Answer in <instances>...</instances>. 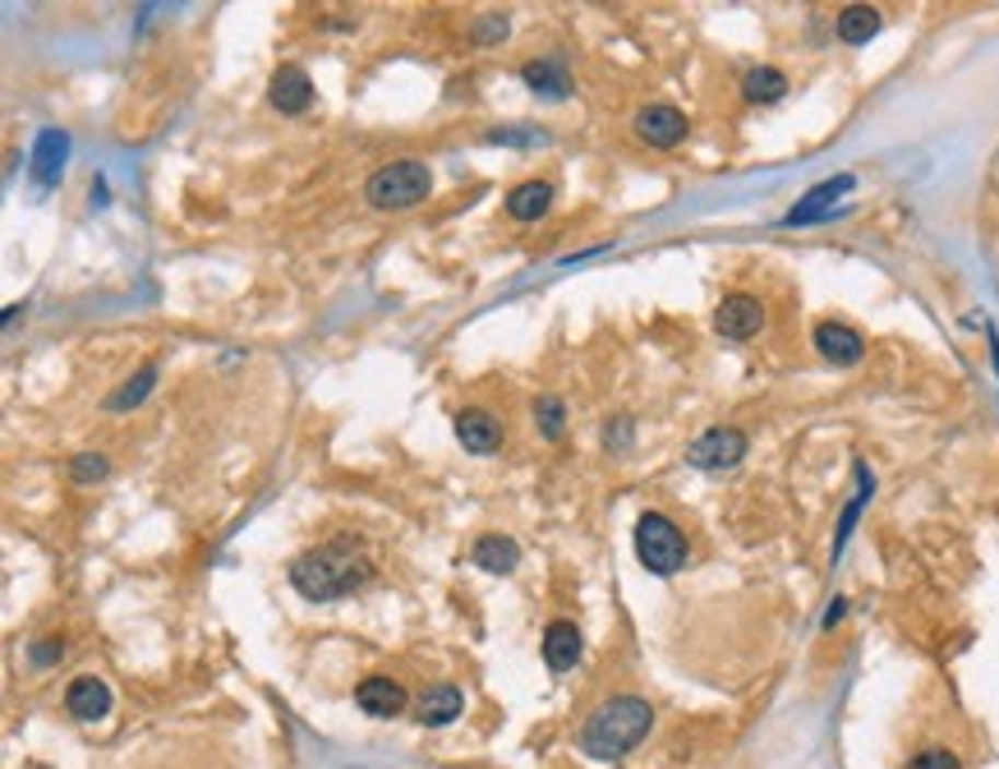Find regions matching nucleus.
<instances>
[{"mask_svg": "<svg viewBox=\"0 0 999 769\" xmlns=\"http://www.w3.org/2000/svg\"><path fill=\"white\" fill-rule=\"evenodd\" d=\"M907 769H963L959 756L944 751V746H930V751H917L913 760H907Z\"/></svg>", "mask_w": 999, "mask_h": 769, "instance_id": "24", "label": "nucleus"}, {"mask_svg": "<svg viewBox=\"0 0 999 769\" xmlns=\"http://www.w3.org/2000/svg\"><path fill=\"white\" fill-rule=\"evenodd\" d=\"M65 152H70V139L60 129H42L37 148H33V175L42 185H56L60 180V166H65Z\"/></svg>", "mask_w": 999, "mask_h": 769, "instance_id": "15", "label": "nucleus"}, {"mask_svg": "<svg viewBox=\"0 0 999 769\" xmlns=\"http://www.w3.org/2000/svg\"><path fill=\"white\" fill-rule=\"evenodd\" d=\"M456 438H461L465 452L488 456V452H498L502 429H498V420H493L488 410H461V415H456Z\"/></svg>", "mask_w": 999, "mask_h": 769, "instance_id": "11", "label": "nucleus"}, {"mask_svg": "<svg viewBox=\"0 0 999 769\" xmlns=\"http://www.w3.org/2000/svg\"><path fill=\"white\" fill-rule=\"evenodd\" d=\"M576 659H581V627H576V622H548V631H544V664L553 673H567V668H576Z\"/></svg>", "mask_w": 999, "mask_h": 769, "instance_id": "12", "label": "nucleus"}, {"mask_svg": "<svg viewBox=\"0 0 999 769\" xmlns=\"http://www.w3.org/2000/svg\"><path fill=\"white\" fill-rule=\"evenodd\" d=\"M562 420H567V410L558 397H539L535 401V424L544 429V438H562Z\"/></svg>", "mask_w": 999, "mask_h": 769, "instance_id": "22", "label": "nucleus"}, {"mask_svg": "<svg viewBox=\"0 0 999 769\" xmlns=\"http://www.w3.org/2000/svg\"><path fill=\"white\" fill-rule=\"evenodd\" d=\"M848 189H852V175H834V180L815 185L806 199L788 212V226H802V222H820V217H829L834 212V199H838V194H848Z\"/></svg>", "mask_w": 999, "mask_h": 769, "instance_id": "13", "label": "nucleus"}, {"mask_svg": "<svg viewBox=\"0 0 999 769\" xmlns=\"http://www.w3.org/2000/svg\"><path fill=\"white\" fill-rule=\"evenodd\" d=\"M650 723H654L650 700H640V696H613V700H604V706L585 719L581 751L594 756V760H617V756H627L631 746L646 742Z\"/></svg>", "mask_w": 999, "mask_h": 769, "instance_id": "1", "label": "nucleus"}, {"mask_svg": "<svg viewBox=\"0 0 999 769\" xmlns=\"http://www.w3.org/2000/svg\"><path fill=\"white\" fill-rule=\"evenodd\" d=\"M521 562V548L512 539H502V535H484L475 544V567L484 571H493V576H502V571H512Z\"/></svg>", "mask_w": 999, "mask_h": 769, "instance_id": "20", "label": "nucleus"}, {"mask_svg": "<svg viewBox=\"0 0 999 769\" xmlns=\"http://www.w3.org/2000/svg\"><path fill=\"white\" fill-rule=\"evenodd\" d=\"M369 576V567L364 558L355 554V544L350 539H337V544H323V548H309V554H300L291 562V585L300 590L304 599H341L350 595L355 585H360Z\"/></svg>", "mask_w": 999, "mask_h": 769, "instance_id": "2", "label": "nucleus"}, {"mask_svg": "<svg viewBox=\"0 0 999 769\" xmlns=\"http://www.w3.org/2000/svg\"><path fill=\"white\" fill-rule=\"evenodd\" d=\"M56 654H60V645H37V650H33L37 664H47V659H56Z\"/></svg>", "mask_w": 999, "mask_h": 769, "instance_id": "27", "label": "nucleus"}, {"mask_svg": "<svg viewBox=\"0 0 999 769\" xmlns=\"http://www.w3.org/2000/svg\"><path fill=\"white\" fill-rule=\"evenodd\" d=\"M65 706H70L74 719H102L111 710V691H106L102 677L83 673V677H74V683H70V691H65Z\"/></svg>", "mask_w": 999, "mask_h": 769, "instance_id": "14", "label": "nucleus"}, {"mask_svg": "<svg viewBox=\"0 0 999 769\" xmlns=\"http://www.w3.org/2000/svg\"><path fill=\"white\" fill-rule=\"evenodd\" d=\"M815 346H820V356L834 360V364H857L866 356L861 333L848 327V323H820L815 327Z\"/></svg>", "mask_w": 999, "mask_h": 769, "instance_id": "10", "label": "nucleus"}, {"mask_svg": "<svg viewBox=\"0 0 999 769\" xmlns=\"http://www.w3.org/2000/svg\"><path fill=\"white\" fill-rule=\"evenodd\" d=\"M429 189H433L429 166L415 162V158H406V162H392V166H383V171H373L369 185H364V199H369L373 208H396V212H402V208L425 203Z\"/></svg>", "mask_w": 999, "mask_h": 769, "instance_id": "3", "label": "nucleus"}, {"mask_svg": "<svg viewBox=\"0 0 999 769\" xmlns=\"http://www.w3.org/2000/svg\"><path fill=\"white\" fill-rule=\"evenodd\" d=\"M355 706L373 719H392L406 710V691L392 683V677H364L360 687H355Z\"/></svg>", "mask_w": 999, "mask_h": 769, "instance_id": "9", "label": "nucleus"}, {"mask_svg": "<svg viewBox=\"0 0 999 769\" xmlns=\"http://www.w3.org/2000/svg\"><path fill=\"white\" fill-rule=\"evenodd\" d=\"M152 378H158V369H143L139 378H129V387L120 392V397H111V410H125V406H135V401H143L148 397V387H152Z\"/></svg>", "mask_w": 999, "mask_h": 769, "instance_id": "23", "label": "nucleus"}, {"mask_svg": "<svg viewBox=\"0 0 999 769\" xmlns=\"http://www.w3.org/2000/svg\"><path fill=\"white\" fill-rule=\"evenodd\" d=\"M553 203V189L544 180H525L516 185L512 194H507V217H516V222H535V217H544Z\"/></svg>", "mask_w": 999, "mask_h": 769, "instance_id": "18", "label": "nucleus"}, {"mask_svg": "<svg viewBox=\"0 0 999 769\" xmlns=\"http://www.w3.org/2000/svg\"><path fill=\"white\" fill-rule=\"evenodd\" d=\"M880 10L875 5H848L838 14V37L848 42V47H861V42H871L875 33H880Z\"/></svg>", "mask_w": 999, "mask_h": 769, "instance_id": "19", "label": "nucleus"}, {"mask_svg": "<svg viewBox=\"0 0 999 769\" xmlns=\"http://www.w3.org/2000/svg\"><path fill=\"white\" fill-rule=\"evenodd\" d=\"M715 327H719L723 337H732V341L756 337L760 327H765V304L756 295H728L719 304V314H715Z\"/></svg>", "mask_w": 999, "mask_h": 769, "instance_id": "6", "label": "nucleus"}, {"mask_svg": "<svg viewBox=\"0 0 999 769\" xmlns=\"http://www.w3.org/2000/svg\"><path fill=\"white\" fill-rule=\"evenodd\" d=\"M488 139L493 143H544V135H535V129H493Z\"/></svg>", "mask_w": 999, "mask_h": 769, "instance_id": "26", "label": "nucleus"}, {"mask_svg": "<svg viewBox=\"0 0 999 769\" xmlns=\"http://www.w3.org/2000/svg\"><path fill=\"white\" fill-rule=\"evenodd\" d=\"M461 714V691L456 687H429L425 696L415 700V719L425 723V729H442V723H452Z\"/></svg>", "mask_w": 999, "mask_h": 769, "instance_id": "16", "label": "nucleus"}, {"mask_svg": "<svg viewBox=\"0 0 999 769\" xmlns=\"http://www.w3.org/2000/svg\"><path fill=\"white\" fill-rule=\"evenodd\" d=\"M788 93V74H779V70H751L746 79H742V97L746 102H779Z\"/></svg>", "mask_w": 999, "mask_h": 769, "instance_id": "21", "label": "nucleus"}, {"mask_svg": "<svg viewBox=\"0 0 999 769\" xmlns=\"http://www.w3.org/2000/svg\"><path fill=\"white\" fill-rule=\"evenodd\" d=\"M636 135L646 139L650 148H677L686 139V116L677 106H646V112L636 116Z\"/></svg>", "mask_w": 999, "mask_h": 769, "instance_id": "7", "label": "nucleus"}, {"mask_svg": "<svg viewBox=\"0 0 999 769\" xmlns=\"http://www.w3.org/2000/svg\"><path fill=\"white\" fill-rule=\"evenodd\" d=\"M102 475H106V461H102V456L83 452V456L74 461V479H102Z\"/></svg>", "mask_w": 999, "mask_h": 769, "instance_id": "25", "label": "nucleus"}, {"mask_svg": "<svg viewBox=\"0 0 999 769\" xmlns=\"http://www.w3.org/2000/svg\"><path fill=\"white\" fill-rule=\"evenodd\" d=\"M995 369H999V341H995Z\"/></svg>", "mask_w": 999, "mask_h": 769, "instance_id": "28", "label": "nucleus"}, {"mask_svg": "<svg viewBox=\"0 0 999 769\" xmlns=\"http://www.w3.org/2000/svg\"><path fill=\"white\" fill-rule=\"evenodd\" d=\"M746 456V433L742 429H709L700 433L692 447H686V461L696 470H732Z\"/></svg>", "mask_w": 999, "mask_h": 769, "instance_id": "5", "label": "nucleus"}, {"mask_svg": "<svg viewBox=\"0 0 999 769\" xmlns=\"http://www.w3.org/2000/svg\"><path fill=\"white\" fill-rule=\"evenodd\" d=\"M525 88L539 97H567L571 93V79H567V65L562 60H530L521 70Z\"/></svg>", "mask_w": 999, "mask_h": 769, "instance_id": "17", "label": "nucleus"}, {"mask_svg": "<svg viewBox=\"0 0 999 769\" xmlns=\"http://www.w3.org/2000/svg\"><path fill=\"white\" fill-rule=\"evenodd\" d=\"M636 558L646 562L654 576H673V571L686 567V539L669 516L646 512L636 521Z\"/></svg>", "mask_w": 999, "mask_h": 769, "instance_id": "4", "label": "nucleus"}, {"mask_svg": "<svg viewBox=\"0 0 999 769\" xmlns=\"http://www.w3.org/2000/svg\"><path fill=\"white\" fill-rule=\"evenodd\" d=\"M268 97L281 116H300L309 102H314V83H309V74L300 70V65H281V70L272 74V88H268Z\"/></svg>", "mask_w": 999, "mask_h": 769, "instance_id": "8", "label": "nucleus"}]
</instances>
